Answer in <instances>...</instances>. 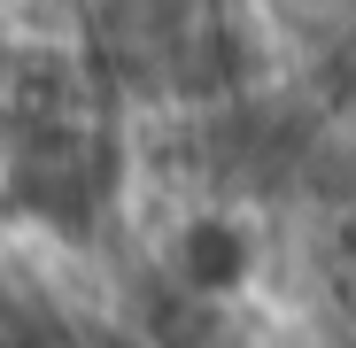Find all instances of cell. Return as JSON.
Returning <instances> with one entry per match:
<instances>
[{
    "label": "cell",
    "mask_w": 356,
    "mask_h": 348,
    "mask_svg": "<svg viewBox=\"0 0 356 348\" xmlns=\"http://www.w3.org/2000/svg\"><path fill=\"white\" fill-rule=\"evenodd\" d=\"M178 271H186L194 295H232V286L248 279V240L232 224H194L186 248H178Z\"/></svg>",
    "instance_id": "1"
},
{
    "label": "cell",
    "mask_w": 356,
    "mask_h": 348,
    "mask_svg": "<svg viewBox=\"0 0 356 348\" xmlns=\"http://www.w3.org/2000/svg\"><path fill=\"white\" fill-rule=\"evenodd\" d=\"M0 348H39V340H0Z\"/></svg>",
    "instance_id": "2"
}]
</instances>
